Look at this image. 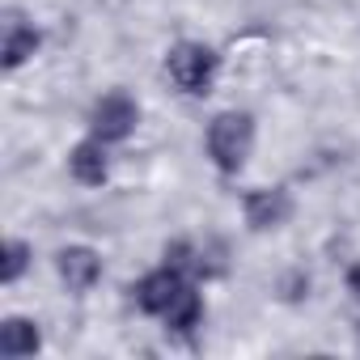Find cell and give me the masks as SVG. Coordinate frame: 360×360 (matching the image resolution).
Masks as SVG:
<instances>
[{
	"label": "cell",
	"mask_w": 360,
	"mask_h": 360,
	"mask_svg": "<svg viewBox=\"0 0 360 360\" xmlns=\"http://www.w3.org/2000/svg\"><path fill=\"white\" fill-rule=\"evenodd\" d=\"M255 140H259V123H255L250 110H238V106L217 110L204 127V153H208L212 169L225 174V178H238L250 165Z\"/></svg>",
	"instance_id": "6da1fadb"
},
{
	"label": "cell",
	"mask_w": 360,
	"mask_h": 360,
	"mask_svg": "<svg viewBox=\"0 0 360 360\" xmlns=\"http://www.w3.org/2000/svg\"><path fill=\"white\" fill-rule=\"evenodd\" d=\"M165 77L178 94L187 98H208L221 77V51L200 43V39H178L165 51Z\"/></svg>",
	"instance_id": "7a4b0ae2"
},
{
	"label": "cell",
	"mask_w": 360,
	"mask_h": 360,
	"mask_svg": "<svg viewBox=\"0 0 360 360\" xmlns=\"http://www.w3.org/2000/svg\"><path fill=\"white\" fill-rule=\"evenodd\" d=\"M68 178L81 187H102L110 178V144H102L98 136H85L68 148Z\"/></svg>",
	"instance_id": "ba28073f"
},
{
	"label": "cell",
	"mask_w": 360,
	"mask_h": 360,
	"mask_svg": "<svg viewBox=\"0 0 360 360\" xmlns=\"http://www.w3.org/2000/svg\"><path fill=\"white\" fill-rule=\"evenodd\" d=\"M191 276H183L178 267H169V263H161V267H153V271H144L136 284H131V301H136V309L140 314H148V318H161L165 309H169V301L183 292V284H187Z\"/></svg>",
	"instance_id": "52a82bcc"
},
{
	"label": "cell",
	"mask_w": 360,
	"mask_h": 360,
	"mask_svg": "<svg viewBox=\"0 0 360 360\" xmlns=\"http://www.w3.org/2000/svg\"><path fill=\"white\" fill-rule=\"evenodd\" d=\"M161 326H165L169 335H195V330L204 326V292H200L195 280H187L183 292L169 301V309L161 314Z\"/></svg>",
	"instance_id": "30bf717a"
},
{
	"label": "cell",
	"mask_w": 360,
	"mask_h": 360,
	"mask_svg": "<svg viewBox=\"0 0 360 360\" xmlns=\"http://www.w3.org/2000/svg\"><path fill=\"white\" fill-rule=\"evenodd\" d=\"M43 352V326L26 314H9L0 322V356L5 360H26Z\"/></svg>",
	"instance_id": "9c48e42d"
},
{
	"label": "cell",
	"mask_w": 360,
	"mask_h": 360,
	"mask_svg": "<svg viewBox=\"0 0 360 360\" xmlns=\"http://www.w3.org/2000/svg\"><path fill=\"white\" fill-rule=\"evenodd\" d=\"M30 267H34V246L26 238H5V250H0V284H18Z\"/></svg>",
	"instance_id": "8fae6325"
},
{
	"label": "cell",
	"mask_w": 360,
	"mask_h": 360,
	"mask_svg": "<svg viewBox=\"0 0 360 360\" xmlns=\"http://www.w3.org/2000/svg\"><path fill=\"white\" fill-rule=\"evenodd\" d=\"M89 136H98L102 144H123L136 136L140 127V102L127 94V89H110L102 94L94 106H89V119H85Z\"/></svg>",
	"instance_id": "3957f363"
},
{
	"label": "cell",
	"mask_w": 360,
	"mask_h": 360,
	"mask_svg": "<svg viewBox=\"0 0 360 360\" xmlns=\"http://www.w3.org/2000/svg\"><path fill=\"white\" fill-rule=\"evenodd\" d=\"M102 271H106L102 255H98L94 246H85V242H68V246L56 250V276H60V284H64L68 292H77V297H85L89 288H98Z\"/></svg>",
	"instance_id": "5b68a950"
},
{
	"label": "cell",
	"mask_w": 360,
	"mask_h": 360,
	"mask_svg": "<svg viewBox=\"0 0 360 360\" xmlns=\"http://www.w3.org/2000/svg\"><path fill=\"white\" fill-rule=\"evenodd\" d=\"M43 47V30L18 13V9H5V22H0V64H5V72H18L22 64H30Z\"/></svg>",
	"instance_id": "8992f818"
},
{
	"label": "cell",
	"mask_w": 360,
	"mask_h": 360,
	"mask_svg": "<svg viewBox=\"0 0 360 360\" xmlns=\"http://www.w3.org/2000/svg\"><path fill=\"white\" fill-rule=\"evenodd\" d=\"M343 284H347V292L360 301V263H352V267L343 271Z\"/></svg>",
	"instance_id": "7c38bea8"
},
{
	"label": "cell",
	"mask_w": 360,
	"mask_h": 360,
	"mask_svg": "<svg viewBox=\"0 0 360 360\" xmlns=\"http://www.w3.org/2000/svg\"><path fill=\"white\" fill-rule=\"evenodd\" d=\"M297 212V200L288 187H255L242 195V221L250 233H276L292 221Z\"/></svg>",
	"instance_id": "277c9868"
}]
</instances>
